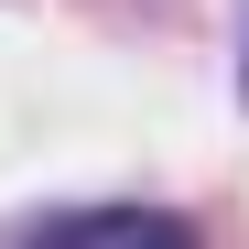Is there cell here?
<instances>
[{"mask_svg": "<svg viewBox=\"0 0 249 249\" xmlns=\"http://www.w3.org/2000/svg\"><path fill=\"white\" fill-rule=\"evenodd\" d=\"M22 249H195V228H184V217H162V206H87V217L33 228Z\"/></svg>", "mask_w": 249, "mask_h": 249, "instance_id": "obj_1", "label": "cell"}]
</instances>
